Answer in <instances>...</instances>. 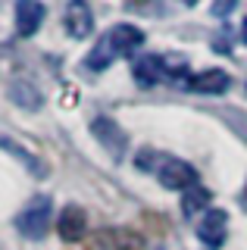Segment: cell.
<instances>
[{"label": "cell", "mask_w": 247, "mask_h": 250, "mask_svg": "<svg viewBox=\"0 0 247 250\" xmlns=\"http://www.w3.org/2000/svg\"><path fill=\"white\" fill-rule=\"evenodd\" d=\"M206 203H210V191L206 188H200V185H194V188H188L185 191V197H182V213L185 216H194L197 209H204Z\"/></svg>", "instance_id": "cell-13"}, {"label": "cell", "mask_w": 247, "mask_h": 250, "mask_svg": "<svg viewBox=\"0 0 247 250\" xmlns=\"http://www.w3.org/2000/svg\"><path fill=\"white\" fill-rule=\"evenodd\" d=\"M106 41H110V47L116 50V57H132L138 47L144 44V31L138 28V25H128V22H122V25L110 28Z\"/></svg>", "instance_id": "cell-6"}, {"label": "cell", "mask_w": 247, "mask_h": 250, "mask_svg": "<svg viewBox=\"0 0 247 250\" xmlns=\"http://www.w3.org/2000/svg\"><path fill=\"white\" fill-rule=\"evenodd\" d=\"M135 82L141 84V88H153L157 82H163V78L169 75L166 72V60L157 57V53H144V57L135 60Z\"/></svg>", "instance_id": "cell-8"}, {"label": "cell", "mask_w": 247, "mask_h": 250, "mask_svg": "<svg viewBox=\"0 0 247 250\" xmlns=\"http://www.w3.org/2000/svg\"><path fill=\"white\" fill-rule=\"evenodd\" d=\"M113 60H116V50L110 47V41H106V38H100V41L91 47V53L84 57V66H88L91 72H103V69L113 66Z\"/></svg>", "instance_id": "cell-12"}, {"label": "cell", "mask_w": 247, "mask_h": 250, "mask_svg": "<svg viewBox=\"0 0 247 250\" xmlns=\"http://www.w3.org/2000/svg\"><path fill=\"white\" fill-rule=\"evenodd\" d=\"M91 135L110 150L113 160H122V153H125V147H128V135L119 128V122H113L110 116H97V119L91 122Z\"/></svg>", "instance_id": "cell-3"}, {"label": "cell", "mask_w": 247, "mask_h": 250, "mask_svg": "<svg viewBox=\"0 0 247 250\" xmlns=\"http://www.w3.org/2000/svg\"><path fill=\"white\" fill-rule=\"evenodd\" d=\"M182 3H185V6H197L200 0H182Z\"/></svg>", "instance_id": "cell-19"}, {"label": "cell", "mask_w": 247, "mask_h": 250, "mask_svg": "<svg viewBox=\"0 0 247 250\" xmlns=\"http://www.w3.org/2000/svg\"><path fill=\"white\" fill-rule=\"evenodd\" d=\"M241 41L247 44V19H244V25H241Z\"/></svg>", "instance_id": "cell-18"}, {"label": "cell", "mask_w": 247, "mask_h": 250, "mask_svg": "<svg viewBox=\"0 0 247 250\" xmlns=\"http://www.w3.org/2000/svg\"><path fill=\"white\" fill-rule=\"evenodd\" d=\"M16 225H19V231L25 234V238L41 241L53 225V200L47 194H35V197L25 203V209L19 213Z\"/></svg>", "instance_id": "cell-1"}, {"label": "cell", "mask_w": 247, "mask_h": 250, "mask_svg": "<svg viewBox=\"0 0 247 250\" xmlns=\"http://www.w3.org/2000/svg\"><path fill=\"white\" fill-rule=\"evenodd\" d=\"M235 10H238V0H213V6H210V13L216 19H228Z\"/></svg>", "instance_id": "cell-16"}, {"label": "cell", "mask_w": 247, "mask_h": 250, "mask_svg": "<svg viewBox=\"0 0 247 250\" xmlns=\"http://www.w3.org/2000/svg\"><path fill=\"white\" fill-rule=\"evenodd\" d=\"M157 182L169 188V191H188V188L197 185V172L191 163L175 160V156H163L157 166Z\"/></svg>", "instance_id": "cell-2"}, {"label": "cell", "mask_w": 247, "mask_h": 250, "mask_svg": "<svg viewBox=\"0 0 247 250\" xmlns=\"http://www.w3.org/2000/svg\"><path fill=\"white\" fill-rule=\"evenodd\" d=\"M63 22H66V35L75 38V41H84L94 31V16H91V6L84 0H69Z\"/></svg>", "instance_id": "cell-5"}, {"label": "cell", "mask_w": 247, "mask_h": 250, "mask_svg": "<svg viewBox=\"0 0 247 250\" xmlns=\"http://www.w3.org/2000/svg\"><path fill=\"white\" fill-rule=\"evenodd\" d=\"M0 147H3V150H10L13 156H19V160H22V166H28V169H32L38 178H44V175H47V172H44V163H41V160H35L32 153L19 150V144H16V141H10V138H0Z\"/></svg>", "instance_id": "cell-14"}, {"label": "cell", "mask_w": 247, "mask_h": 250, "mask_svg": "<svg viewBox=\"0 0 247 250\" xmlns=\"http://www.w3.org/2000/svg\"><path fill=\"white\" fill-rule=\"evenodd\" d=\"M44 16H47V10H44L41 0H19L16 3V31L22 38H32L41 28Z\"/></svg>", "instance_id": "cell-7"}, {"label": "cell", "mask_w": 247, "mask_h": 250, "mask_svg": "<svg viewBox=\"0 0 247 250\" xmlns=\"http://www.w3.org/2000/svg\"><path fill=\"white\" fill-rule=\"evenodd\" d=\"M57 231H60L63 241L75 244V241L84 234V209L75 207V203H69L63 213H60V219H57Z\"/></svg>", "instance_id": "cell-9"}, {"label": "cell", "mask_w": 247, "mask_h": 250, "mask_svg": "<svg viewBox=\"0 0 247 250\" xmlns=\"http://www.w3.org/2000/svg\"><path fill=\"white\" fill-rule=\"evenodd\" d=\"M213 50H216V53H231V38H228V35H219V38L213 41Z\"/></svg>", "instance_id": "cell-17"}, {"label": "cell", "mask_w": 247, "mask_h": 250, "mask_svg": "<svg viewBox=\"0 0 247 250\" xmlns=\"http://www.w3.org/2000/svg\"><path fill=\"white\" fill-rule=\"evenodd\" d=\"M188 84H191V91H197V94H226L231 88V78H228V72H222V69H204V72H197Z\"/></svg>", "instance_id": "cell-10"}, {"label": "cell", "mask_w": 247, "mask_h": 250, "mask_svg": "<svg viewBox=\"0 0 247 250\" xmlns=\"http://www.w3.org/2000/svg\"><path fill=\"white\" fill-rule=\"evenodd\" d=\"M226 234H228V213H226V209H210V213L200 216L197 238L204 241L206 247L219 250L222 244H226Z\"/></svg>", "instance_id": "cell-4"}, {"label": "cell", "mask_w": 247, "mask_h": 250, "mask_svg": "<svg viewBox=\"0 0 247 250\" xmlns=\"http://www.w3.org/2000/svg\"><path fill=\"white\" fill-rule=\"evenodd\" d=\"M10 97H13V104L22 106V109H41L44 106L41 91H38L35 84H28V82H13L10 84Z\"/></svg>", "instance_id": "cell-11"}, {"label": "cell", "mask_w": 247, "mask_h": 250, "mask_svg": "<svg viewBox=\"0 0 247 250\" xmlns=\"http://www.w3.org/2000/svg\"><path fill=\"white\" fill-rule=\"evenodd\" d=\"M116 238H119V244L110 247V250H144V241L138 234L125 231V229H116Z\"/></svg>", "instance_id": "cell-15"}]
</instances>
